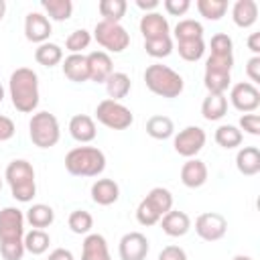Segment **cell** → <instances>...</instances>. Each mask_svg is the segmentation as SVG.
<instances>
[{"instance_id":"29","label":"cell","mask_w":260,"mask_h":260,"mask_svg":"<svg viewBox=\"0 0 260 260\" xmlns=\"http://www.w3.org/2000/svg\"><path fill=\"white\" fill-rule=\"evenodd\" d=\"M35 59L43 67H55L63 61V49L57 43H43L35 49Z\"/></svg>"},{"instance_id":"55","label":"cell","mask_w":260,"mask_h":260,"mask_svg":"<svg viewBox=\"0 0 260 260\" xmlns=\"http://www.w3.org/2000/svg\"><path fill=\"white\" fill-rule=\"evenodd\" d=\"M2 100H4V87L0 85V104H2Z\"/></svg>"},{"instance_id":"8","label":"cell","mask_w":260,"mask_h":260,"mask_svg":"<svg viewBox=\"0 0 260 260\" xmlns=\"http://www.w3.org/2000/svg\"><path fill=\"white\" fill-rule=\"evenodd\" d=\"M205 130L199 128V126H187L183 130H179V134L175 136L173 140V146H175V152L185 156V158H195L201 148L205 146Z\"/></svg>"},{"instance_id":"17","label":"cell","mask_w":260,"mask_h":260,"mask_svg":"<svg viewBox=\"0 0 260 260\" xmlns=\"http://www.w3.org/2000/svg\"><path fill=\"white\" fill-rule=\"evenodd\" d=\"M140 32L144 37V41L148 39H160V37H169V20L160 14V12H148L140 18Z\"/></svg>"},{"instance_id":"36","label":"cell","mask_w":260,"mask_h":260,"mask_svg":"<svg viewBox=\"0 0 260 260\" xmlns=\"http://www.w3.org/2000/svg\"><path fill=\"white\" fill-rule=\"evenodd\" d=\"M232 81V73H221V71H205L203 83L209 93H225Z\"/></svg>"},{"instance_id":"39","label":"cell","mask_w":260,"mask_h":260,"mask_svg":"<svg viewBox=\"0 0 260 260\" xmlns=\"http://www.w3.org/2000/svg\"><path fill=\"white\" fill-rule=\"evenodd\" d=\"M144 51H146V55H150L154 59H165L173 53V41H171V37L148 39V41H144Z\"/></svg>"},{"instance_id":"49","label":"cell","mask_w":260,"mask_h":260,"mask_svg":"<svg viewBox=\"0 0 260 260\" xmlns=\"http://www.w3.org/2000/svg\"><path fill=\"white\" fill-rule=\"evenodd\" d=\"M246 73H248V77L252 79L250 83H258L260 81V57H252V59H248V63H246Z\"/></svg>"},{"instance_id":"14","label":"cell","mask_w":260,"mask_h":260,"mask_svg":"<svg viewBox=\"0 0 260 260\" xmlns=\"http://www.w3.org/2000/svg\"><path fill=\"white\" fill-rule=\"evenodd\" d=\"M87 57V71H89V81L95 83H106V79L114 73L112 57L106 51H91Z\"/></svg>"},{"instance_id":"53","label":"cell","mask_w":260,"mask_h":260,"mask_svg":"<svg viewBox=\"0 0 260 260\" xmlns=\"http://www.w3.org/2000/svg\"><path fill=\"white\" fill-rule=\"evenodd\" d=\"M4 14H6V2H4V0H0V20L4 18Z\"/></svg>"},{"instance_id":"47","label":"cell","mask_w":260,"mask_h":260,"mask_svg":"<svg viewBox=\"0 0 260 260\" xmlns=\"http://www.w3.org/2000/svg\"><path fill=\"white\" fill-rule=\"evenodd\" d=\"M158 260H187V252L181 246H165L158 254Z\"/></svg>"},{"instance_id":"37","label":"cell","mask_w":260,"mask_h":260,"mask_svg":"<svg viewBox=\"0 0 260 260\" xmlns=\"http://www.w3.org/2000/svg\"><path fill=\"white\" fill-rule=\"evenodd\" d=\"M197 10L207 20H219L228 12V0H197Z\"/></svg>"},{"instance_id":"26","label":"cell","mask_w":260,"mask_h":260,"mask_svg":"<svg viewBox=\"0 0 260 260\" xmlns=\"http://www.w3.org/2000/svg\"><path fill=\"white\" fill-rule=\"evenodd\" d=\"M130 89H132V81L122 71H114L106 79V91H108L110 100H114V102H120L122 98H126L130 93Z\"/></svg>"},{"instance_id":"25","label":"cell","mask_w":260,"mask_h":260,"mask_svg":"<svg viewBox=\"0 0 260 260\" xmlns=\"http://www.w3.org/2000/svg\"><path fill=\"white\" fill-rule=\"evenodd\" d=\"M24 219L35 228V230H45L55 221V211L47 203H35L26 209Z\"/></svg>"},{"instance_id":"21","label":"cell","mask_w":260,"mask_h":260,"mask_svg":"<svg viewBox=\"0 0 260 260\" xmlns=\"http://www.w3.org/2000/svg\"><path fill=\"white\" fill-rule=\"evenodd\" d=\"M91 199L98 205H112L120 199V187L114 179H98L91 185Z\"/></svg>"},{"instance_id":"16","label":"cell","mask_w":260,"mask_h":260,"mask_svg":"<svg viewBox=\"0 0 260 260\" xmlns=\"http://www.w3.org/2000/svg\"><path fill=\"white\" fill-rule=\"evenodd\" d=\"M160 228L167 236L171 238H181L191 230V219L185 211L179 209H171L160 217Z\"/></svg>"},{"instance_id":"35","label":"cell","mask_w":260,"mask_h":260,"mask_svg":"<svg viewBox=\"0 0 260 260\" xmlns=\"http://www.w3.org/2000/svg\"><path fill=\"white\" fill-rule=\"evenodd\" d=\"M67 223H69V230H71L73 234H77V236H87V234L91 232V228H93V217H91V213L85 211V209H75V211L69 213Z\"/></svg>"},{"instance_id":"7","label":"cell","mask_w":260,"mask_h":260,"mask_svg":"<svg viewBox=\"0 0 260 260\" xmlns=\"http://www.w3.org/2000/svg\"><path fill=\"white\" fill-rule=\"evenodd\" d=\"M93 39L100 47H104L110 53H122L130 45V35L120 22H106L100 20L93 28Z\"/></svg>"},{"instance_id":"56","label":"cell","mask_w":260,"mask_h":260,"mask_svg":"<svg viewBox=\"0 0 260 260\" xmlns=\"http://www.w3.org/2000/svg\"><path fill=\"white\" fill-rule=\"evenodd\" d=\"M0 189H2V177H0Z\"/></svg>"},{"instance_id":"28","label":"cell","mask_w":260,"mask_h":260,"mask_svg":"<svg viewBox=\"0 0 260 260\" xmlns=\"http://www.w3.org/2000/svg\"><path fill=\"white\" fill-rule=\"evenodd\" d=\"M144 201H146L160 217H162L167 211L173 209V193H171L169 189H165V187H154V189H150V191L146 193Z\"/></svg>"},{"instance_id":"45","label":"cell","mask_w":260,"mask_h":260,"mask_svg":"<svg viewBox=\"0 0 260 260\" xmlns=\"http://www.w3.org/2000/svg\"><path fill=\"white\" fill-rule=\"evenodd\" d=\"M240 130H244L252 136H260V116L258 114H244L240 118Z\"/></svg>"},{"instance_id":"31","label":"cell","mask_w":260,"mask_h":260,"mask_svg":"<svg viewBox=\"0 0 260 260\" xmlns=\"http://www.w3.org/2000/svg\"><path fill=\"white\" fill-rule=\"evenodd\" d=\"M242 140H244V134H242V130H240L238 126H234V124H221V126L215 130V142H217L221 148H225V150L240 146Z\"/></svg>"},{"instance_id":"18","label":"cell","mask_w":260,"mask_h":260,"mask_svg":"<svg viewBox=\"0 0 260 260\" xmlns=\"http://www.w3.org/2000/svg\"><path fill=\"white\" fill-rule=\"evenodd\" d=\"M69 134L73 140L85 144V142H91L98 134L95 130V122L91 116L87 114H75L71 120H69Z\"/></svg>"},{"instance_id":"22","label":"cell","mask_w":260,"mask_h":260,"mask_svg":"<svg viewBox=\"0 0 260 260\" xmlns=\"http://www.w3.org/2000/svg\"><path fill=\"white\" fill-rule=\"evenodd\" d=\"M232 20L240 28H250L258 20V4L254 0H236L232 6Z\"/></svg>"},{"instance_id":"5","label":"cell","mask_w":260,"mask_h":260,"mask_svg":"<svg viewBox=\"0 0 260 260\" xmlns=\"http://www.w3.org/2000/svg\"><path fill=\"white\" fill-rule=\"evenodd\" d=\"M28 136L35 146L39 148H51L59 142L61 130H59V120L51 112H37L32 114L28 122Z\"/></svg>"},{"instance_id":"40","label":"cell","mask_w":260,"mask_h":260,"mask_svg":"<svg viewBox=\"0 0 260 260\" xmlns=\"http://www.w3.org/2000/svg\"><path fill=\"white\" fill-rule=\"evenodd\" d=\"M89 43H91V35H89V30H85V28H75V30L69 32V37L65 39V47H67V51H71V55H73V53H81L83 49L89 47Z\"/></svg>"},{"instance_id":"38","label":"cell","mask_w":260,"mask_h":260,"mask_svg":"<svg viewBox=\"0 0 260 260\" xmlns=\"http://www.w3.org/2000/svg\"><path fill=\"white\" fill-rule=\"evenodd\" d=\"M177 51H179V55H181L185 61L195 63V61H199V59L203 57V53H205V43H203V39L179 41V43H177Z\"/></svg>"},{"instance_id":"24","label":"cell","mask_w":260,"mask_h":260,"mask_svg":"<svg viewBox=\"0 0 260 260\" xmlns=\"http://www.w3.org/2000/svg\"><path fill=\"white\" fill-rule=\"evenodd\" d=\"M228 112V98L225 93H207V98L201 104V116L207 122H217Z\"/></svg>"},{"instance_id":"52","label":"cell","mask_w":260,"mask_h":260,"mask_svg":"<svg viewBox=\"0 0 260 260\" xmlns=\"http://www.w3.org/2000/svg\"><path fill=\"white\" fill-rule=\"evenodd\" d=\"M136 6L140 10H144V14H148L158 8V0H136Z\"/></svg>"},{"instance_id":"44","label":"cell","mask_w":260,"mask_h":260,"mask_svg":"<svg viewBox=\"0 0 260 260\" xmlns=\"http://www.w3.org/2000/svg\"><path fill=\"white\" fill-rule=\"evenodd\" d=\"M24 242H10V244H0V254L4 260H22L24 256Z\"/></svg>"},{"instance_id":"13","label":"cell","mask_w":260,"mask_h":260,"mask_svg":"<svg viewBox=\"0 0 260 260\" xmlns=\"http://www.w3.org/2000/svg\"><path fill=\"white\" fill-rule=\"evenodd\" d=\"M51 32H53L51 20L45 14H41V12H28L26 14V18H24V37H26V41L43 45V43L49 41Z\"/></svg>"},{"instance_id":"15","label":"cell","mask_w":260,"mask_h":260,"mask_svg":"<svg viewBox=\"0 0 260 260\" xmlns=\"http://www.w3.org/2000/svg\"><path fill=\"white\" fill-rule=\"evenodd\" d=\"M181 183L189 189H199L207 183V167L199 158H189L181 167Z\"/></svg>"},{"instance_id":"23","label":"cell","mask_w":260,"mask_h":260,"mask_svg":"<svg viewBox=\"0 0 260 260\" xmlns=\"http://www.w3.org/2000/svg\"><path fill=\"white\" fill-rule=\"evenodd\" d=\"M236 167L242 175L254 177L260 173V150L256 146H244L236 154Z\"/></svg>"},{"instance_id":"48","label":"cell","mask_w":260,"mask_h":260,"mask_svg":"<svg viewBox=\"0 0 260 260\" xmlns=\"http://www.w3.org/2000/svg\"><path fill=\"white\" fill-rule=\"evenodd\" d=\"M14 132H16L14 122H12L8 116H2V114H0V142L10 140V138L14 136Z\"/></svg>"},{"instance_id":"6","label":"cell","mask_w":260,"mask_h":260,"mask_svg":"<svg viewBox=\"0 0 260 260\" xmlns=\"http://www.w3.org/2000/svg\"><path fill=\"white\" fill-rule=\"evenodd\" d=\"M95 118L100 124H104L110 130H126L132 126L134 122V114L130 112V108H126L120 102L114 100H102L95 106Z\"/></svg>"},{"instance_id":"3","label":"cell","mask_w":260,"mask_h":260,"mask_svg":"<svg viewBox=\"0 0 260 260\" xmlns=\"http://www.w3.org/2000/svg\"><path fill=\"white\" fill-rule=\"evenodd\" d=\"M4 179L10 187V193L16 201L28 203L37 195V183H35V169L28 160L24 158H14L8 162Z\"/></svg>"},{"instance_id":"33","label":"cell","mask_w":260,"mask_h":260,"mask_svg":"<svg viewBox=\"0 0 260 260\" xmlns=\"http://www.w3.org/2000/svg\"><path fill=\"white\" fill-rule=\"evenodd\" d=\"M175 39L179 41H193L203 39V24L195 18H183L175 24Z\"/></svg>"},{"instance_id":"1","label":"cell","mask_w":260,"mask_h":260,"mask_svg":"<svg viewBox=\"0 0 260 260\" xmlns=\"http://www.w3.org/2000/svg\"><path fill=\"white\" fill-rule=\"evenodd\" d=\"M8 91L12 106L22 112L30 114L39 106V75L28 67H18L10 73Z\"/></svg>"},{"instance_id":"46","label":"cell","mask_w":260,"mask_h":260,"mask_svg":"<svg viewBox=\"0 0 260 260\" xmlns=\"http://www.w3.org/2000/svg\"><path fill=\"white\" fill-rule=\"evenodd\" d=\"M162 4H165V10L171 16H183L191 8V2L189 0H165Z\"/></svg>"},{"instance_id":"41","label":"cell","mask_w":260,"mask_h":260,"mask_svg":"<svg viewBox=\"0 0 260 260\" xmlns=\"http://www.w3.org/2000/svg\"><path fill=\"white\" fill-rule=\"evenodd\" d=\"M232 67H234V55H209L205 61V71L232 73Z\"/></svg>"},{"instance_id":"34","label":"cell","mask_w":260,"mask_h":260,"mask_svg":"<svg viewBox=\"0 0 260 260\" xmlns=\"http://www.w3.org/2000/svg\"><path fill=\"white\" fill-rule=\"evenodd\" d=\"M126 8H128L126 0H100L98 4V10L106 22H120L122 16L126 14Z\"/></svg>"},{"instance_id":"11","label":"cell","mask_w":260,"mask_h":260,"mask_svg":"<svg viewBox=\"0 0 260 260\" xmlns=\"http://www.w3.org/2000/svg\"><path fill=\"white\" fill-rule=\"evenodd\" d=\"M230 102L232 106L238 110V112H244V114H252L258 110L260 106V91L254 83L250 81H240L232 87L230 91Z\"/></svg>"},{"instance_id":"32","label":"cell","mask_w":260,"mask_h":260,"mask_svg":"<svg viewBox=\"0 0 260 260\" xmlns=\"http://www.w3.org/2000/svg\"><path fill=\"white\" fill-rule=\"evenodd\" d=\"M41 6L47 12V16L51 20H57V22L67 20L73 12V2L71 0H41Z\"/></svg>"},{"instance_id":"20","label":"cell","mask_w":260,"mask_h":260,"mask_svg":"<svg viewBox=\"0 0 260 260\" xmlns=\"http://www.w3.org/2000/svg\"><path fill=\"white\" fill-rule=\"evenodd\" d=\"M81 260H112L108 242L102 234H87L81 244Z\"/></svg>"},{"instance_id":"27","label":"cell","mask_w":260,"mask_h":260,"mask_svg":"<svg viewBox=\"0 0 260 260\" xmlns=\"http://www.w3.org/2000/svg\"><path fill=\"white\" fill-rule=\"evenodd\" d=\"M146 134L154 140H167L175 134V124L169 116H150L146 122Z\"/></svg>"},{"instance_id":"54","label":"cell","mask_w":260,"mask_h":260,"mask_svg":"<svg viewBox=\"0 0 260 260\" xmlns=\"http://www.w3.org/2000/svg\"><path fill=\"white\" fill-rule=\"evenodd\" d=\"M232 260H252L250 256H244V254H238V256H234Z\"/></svg>"},{"instance_id":"4","label":"cell","mask_w":260,"mask_h":260,"mask_svg":"<svg viewBox=\"0 0 260 260\" xmlns=\"http://www.w3.org/2000/svg\"><path fill=\"white\" fill-rule=\"evenodd\" d=\"M144 83L152 93H156L160 98H167V100L179 98L183 93V87H185L183 77L175 69L162 65V63H152V65L146 67Z\"/></svg>"},{"instance_id":"51","label":"cell","mask_w":260,"mask_h":260,"mask_svg":"<svg viewBox=\"0 0 260 260\" xmlns=\"http://www.w3.org/2000/svg\"><path fill=\"white\" fill-rule=\"evenodd\" d=\"M248 49H250L256 57H260V32H252V35L248 37Z\"/></svg>"},{"instance_id":"12","label":"cell","mask_w":260,"mask_h":260,"mask_svg":"<svg viewBox=\"0 0 260 260\" xmlns=\"http://www.w3.org/2000/svg\"><path fill=\"white\" fill-rule=\"evenodd\" d=\"M150 250V244L144 234L140 232H128L122 236L118 244V254L120 260H146Z\"/></svg>"},{"instance_id":"9","label":"cell","mask_w":260,"mask_h":260,"mask_svg":"<svg viewBox=\"0 0 260 260\" xmlns=\"http://www.w3.org/2000/svg\"><path fill=\"white\" fill-rule=\"evenodd\" d=\"M24 213L18 207L0 209V244L22 242L24 238Z\"/></svg>"},{"instance_id":"50","label":"cell","mask_w":260,"mask_h":260,"mask_svg":"<svg viewBox=\"0 0 260 260\" xmlns=\"http://www.w3.org/2000/svg\"><path fill=\"white\" fill-rule=\"evenodd\" d=\"M47 260H75V258H73V254H71L69 250H65V248H55V250L49 254Z\"/></svg>"},{"instance_id":"10","label":"cell","mask_w":260,"mask_h":260,"mask_svg":"<svg viewBox=\"0 0 260 260\" xmlns=\"http://www.w3.org/2000/svg\"><path fill=\"white\" fill-rule=\"evenodd\" d=\"M195 232L205 242H217L228 232V219L217 211H205L195 219Z\"/></svg>"},{"instance_id":"2","label":"cell","mask_w":260,"mask_h":260,"mask_svg":"<svg viewBox=\"0 0 260 260\" xmlns=\"http://www.w3.org/2000/svg\"><path fill=\"white\" fill-rule=\"evenodd\" d=\"M65 169L73 177H98L106 169V154L95 146H75L65 154Z\"/></svg>"},{"instance_id":"42","label":"cell","mask_w":260,"mask_h":260,"mask_svg":"<svg viewBox=\"0 0 260 260\" xmlns=\"http://www.w3.org/2000/svg\"><path fill=\"white\" fill-rule=\"evenodd\" d=\"M211 55H234V43L225 32H217L209 41Z\"/></svg>"},{"instance_id":"30","label":"cell","mask_w":260,"mask_h":260,"mask_svg":"<svg viewBox=\"0 0 260 260\" xmlns=\"http://www.w3.org/2000/svg\"><path fill=\"white\" fill-rule=\"evenodd\" d=\"M22 242H24V250L26 252H30L32 256H41V254H45L49 250L51 238H49V234L45 230H35L32 228L28 234H24Z\"/></svg>"},{"instance_id":"19","label":"cell","mask_w":260,"mask_h":260,"mask_svg":"<svg viewBox=\"0 0 260 260\" xmlns=\"http://www.w3.org/2000/svg\"><path fill=\"white\" fill-rule=\"evenodd\" d=\"M63 75L73 81V83H83L89 81V71H87V57L81 53L67 55L63 59Z\"/></svg>"},{"instance_id":"43","label":"cell","mask_w":260,"mask_h":260,"mask_svg":"<svg viewBox=\"0 0 260 260\" xmlns=\"http://www.w3.org/2000/svg\"><path fill=\"white\" fill-rule=\"evenodd\" d=\"M136 219H138L140 225H154V223L160 221V215L142 199L138 203V207H136Z\"/></svg>"}]
</instances>
